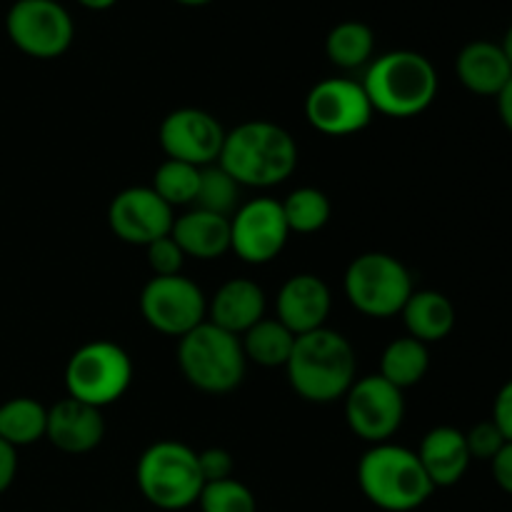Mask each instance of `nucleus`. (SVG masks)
Listing matches in <instances>:
<instances>
[{
    "instance_id": "f257e3e1",
    "label": "nucleus",
    "mask_w": 512,
    "mask_h": 512,
    "mask_svg": "<svg viewBox=\"0 0 512 512\" xmlns=\"http://www.w3.org/2000/svg\"><path fill=\"white\" fill-rule=\"evenodd\" d=\"M218 165L240 188H273L298 168V143L270 120H248L225 130Z\"/></svg>"
},
{
    "instance_id": "f03ea898",
    "label": "nucleus",
    "mask_w": 512,
    "mask_h": 512,
    "mask_svg": "<svg viewBox=\"0 0 512 512\" xmlns=\"http://www.w3.org/2000/svg\"><path fill=\"white\" fill-rule=\"evenodd\" d=\"M288 383L303 400L328 405L343 400L358 378V355L350 340L328 325L295 338L285 363Z\"/></svg>"
},
{
    "instance_id": "7ed1b4c3",
    "label": "nucleus",
    "mask_w": 512,
    "mask_h": 512,
    "mask_svg": "<svg viewBox=\"0 0 512 512\" xmlns=\"http://www.w3.org/2000/svg\"><path fill=\"white\" fill-rule=\"evenodd\" d=\"M375 113L388 118H415L438 98V70L415 50H393L370 60L360 80Z\"/></svg>"
},
{
    "instance_id": "20e7f679",
    "label": "nucleus",
    "mask_w": 512,
    "mask_h": 512,
    "mask_svg": "<svg viewBox=\"0 0 512 512\" xmlns=\"http://www.w3.org/2000/svg\"><path fill=\"white\" fill-rule=\"evenodd\" d=\"M360 493L385 512H413L435 493L418 453L395 443L370 445L358 463Z\"/></svg>"
},
{
    "instance_id": "39448f33",
    "label": "nucleus",
    "mask_w": 512,
    "mask_h": 512,
    "mask_svg": "<svg viewBox=\"0 0 512 512\" xmlns=\"http://www.w3.org/2000/svg\"><path fill=\"white\" fill-rule=\"evenodd\" d=\"M135 483L153 508L180 512L198 505L205 480L193 448L178 440H160L138 458Z\"/></svg>"
},
{
    "instance_id": "423d86ee",
    "label": "nucleus",
    "mask_w": 512,
    "mask_h": 512,
    "mask_svg": "<svg viewBox=\"0 0 512 512\" xmlns=\"http://www.w3.org/2000/svg\"><path fill=\"white\" fill-rule=\"evenodd\" d=\"M178 368L200 393L225 395L243 383L248 360L238 335L225 333L205 320L178 338Z\"/></svg>"
},
{
    "instance_id": "0eeeda50",
    "label": "nucleus",
    "mask_w": 512,
    "mask_h": 512,
    "mask_svg": "<svg viewBox=\"0 0 512 512\" xmlns=\"http://www.w3.org/2000/svg\"><path fill=\"white\" fill-rule=\"evenodd\" d=\"M133 373V360L118 343L90 340L70 355L65 365V390L68 398L103 410L128 393Z\"/></svg>"
},
{
    "instance_id": "6e6552de",
    "label": "nucleus",
    "mask_w": 512,
    "mask_h": 512,
    "mask_svg": "<svg viewBox=\"0 0 512 512\" xmlns=\"http://www.w3.org/2000/svg\"><path fill=\"white\" fill-rule=\"evenodd\" d=\"M345 298L368 318H393L413 295V275L390 253H363L345 270Z\"/></svg>"
},
{
    "instance_id": "1a4fd4ad",
    "label": "nucleus",
    "mask_w": 512,
    "mask_h": 512,
    "mask_svg": "<svg viewBox=\"0 0 512 512\" xmlns=\"http://www.w3.org/2000/svg\"><path fill=\"white\" fill-rule=\"evenodd\" d=\"M5 33L20 53L53 60L68 53L75 25L58 0H15L5 15Z\"/></svg>"
},
{
    "instance_id": "9d476101",
    "label": "nucleus",
    "mask_w": 512,
    "mask_h": 512,
    "mask_svg": "<svg viewBox=\"0 0 512 512\" xmlns=\"http://www.w3.org/2000/svg\"><path fill=\"white\" fill-rule=\"evenodd\" d=\"M140 315L158 333L183 338L208 320V298L183 273L153 275L140 293Z\"/></svg>"
},
{
    "instance_id": "9b49d317",
    "label": "nucleus",
    "mask_w": 512,
    "mask_h": 512,
    "mask_svg": "<svg viewBox=\"0 0 512 512\" xmlns=\"http://www.w3.org/2000/svg\"><path fill=\"white\" fill-rule=\"evenodd\" d=\"M345 423L370 445L388 443L405 420V395L383 375L358 378L343 398Z\"/></svg>"
},
{
    "instance_id": "f8f14e48",
    "label": "nucleus",
    "mask_w": 512,
    "mask_h": 512,
    "mask_svg": "<svg viewBox=\"0 0 512 512\" xmlns=\"http://www.w3.org/2000/svg\"><path fill=\"white\" fill-rule=\"evenodd\" d=\"M363 83L350 78H325L310 88L305 98V118L318 133L330 138H345L365 130L373 120Z\"/></svg>"
},
{
    "instance_id": "ddd939ff",
    "label": "nucleus",
    "mask_w": 512,
    "mask_h": 512,
    "mask_svg": "<svg viewBox=\"0 0 512 512\" xmlns=\"http://www.w3.org/2000/svg\"><path fill=\"white\" fill-rule=\"evenodd\" d=\"M290 228L275 198H253L230 215V250L248 265H265L283 253Z\"/></svg>"
},
{
    "instance_id": "4468645a",
    "label": "nucleus",
    "mask_w": 512,
    "mask_h": 512,
    "mask_svg": "<svg viewBox=\"0 0 512 512\" xmlns=\"http://www.w3.org/2000/svg\"><path fill=\"white\" fill-rule=\"evenodd\" d=\"M158 140L170 160H183L195 168H205V165L218 163L225 128L208 110L178 108L163 118Z\"/></svg>"
},
{
    "instance_id": "2eb2a0df",
    "label": "nucleus",
    "mask_w": 512,
    "mask_h": 512,
    "mask_svg": "<svg viewBox=\"0 0 512 512\" xmlns=\"http://www.w3.org/2000/svg\"><path fill=\"white\" fill-rule=\"evenodd\" d=\"M175 210L150 185L125 188L110 200L108 225L118 240L148 248L155 240L170 235Z\"/></svg>"
},
{
    "instance_id": "dca6fc26",
    "label": "nucleus",
    "mask_w": 512,
    "mask_h": 512,
    "mask_svg": "<svg viewBox=\"0 0 512 512\" xmlns=\"http://www.w3.org/2000/svg\"><path fill=\"white\" fill-rule=\"evenodd\" d=\"M333 308V295L320 275L298 273L283 283L275 298V318L298 338L325 328Z\"/></svg>"
},
{
    "instance_id": "f3484780",
    "label": "nucleus",
    "mask_w": 512,
    "mask_h": 512,
    "mask_svg": "<svg viewBox=\"0 0 512 512\" xmlns=\"http://www.w3.org/2000/svg\"><path fill=\"white\" fill-rule=\"evenodd\" d=\"M105 438L103 410L75 398H63L48 408L45 440L60 453L85 455L98 448Z\"/></svg>"
},
{
    "instance_id": "a211bd4d",
    "label": "nucleus",
    "mask_w": 512,
    "mask_h": 512,
    "mask_svg": "<svg viewBox=\"0 0 512 512\" xmlns=\"http://www.w3.org/2000/svg\"><path fill=\"white\" fill-rule=\"evenodd\" d=\"M265 308V293L255 280L230 278L208 300V323L240 338L265 318Z\"/></svg>"
},
{
    "instance_id": "6ab92c4d",
    "label": "nucleus",
    "mask_w": 512,
    "mask_h": 512,
    "mask_svg": "<svg viewBox=\"0 0 512 512\" xmlns=\"http://www.w3.org/2000/svg\"><path fill=\"white\" fill-rule=\"evenodd\" d=\"M415 453H418L433 488H450V485L460 483L473 463L465 433L450 428V425H438L430 430Z\"/></svg>"
},
{
    "instance_id": "aec40b11",
    "label": "nucleus",
    "mask_w": 512,
    "mask_h": 512,
    "mask_svg": "<svg viewBox=\"0 0 512 512\" xmlns=\"http://www.w3.org/2000/svg\"><path fill=\"white\" fill-rule=\"evenodd\" d=\"M455 73L470 93L498 98L512 78V65L500 43L473 40L455 58Z\"/></svg>"
},
{
    "instance_id": "412c9836",
    "label": "nucleus",
    "mask_w": 512,
    "mask_h": 512,
    "mask_svg": "<svg viewBox=\"0 0 512 512\" xmlns=\"http://www.w3.org/2000/svg\"><path fill=\"white\" fill-rule=\"evenodd\" d=\"M170 235L185 258L218 260L230 250V218L193 208L175 218Z\"/></svg>"
},
{
    "instance_id": "4be33fe9",
    "label": "nucleus",
    "mask_w": 512,
    "mask_h": 512,
    "mask_svg": "<svg viewBox=\"0 0 512 512\" xmlns=\"http://www.w3.org/2000/svg\"><path fill=\"white\" fill-rule=\"evenodd\" d=\"M400 315L410 338L425 345L440 343L455 328V305L438 290H413Z\"/></svg>"
},
{
    "instance_id": "5701e85b",
    "label": "nucleus",
    "mask_w": 512,
    "mask_h": 512,
    "mask_svg": "<svg viewBox=\"0 0 512 512\" xmlns=\"http://www.w3.org/2000/svg\"><path fill=\"white\" fill-rule=\"evenodd\" d=\"M240 345L248 363L260 368H285L293 353L295 335L278 318H263L248 333L240 335Z\"/></svg>"
},
{
    "instance_id": "b1692460",
    "label": "nucleus",
    "mask_w": 512,
    "mask_h": 512,
    "mask_svg": "<svg viewBox=\"0 0 512 512\" xmlns=\"http://www.w3.org/2000/svg\"><path fill=\"white\" fill-rule=\"evenodd\" d=\"M430 370V350L428 345L420 340L410 338H395L388 348L383 350L380 358V373L388 383L400 388L405 393L408 388L418 385L420 380L428 375Z\"/></svg>"
},
{
    "instance_id": "393cba45",
    "label": "nucleus",
    "mask_w": 512,
    "mask_h": 512,
    "mask_svg": "<svg viewBox=\"0 0 512 512\" xmlns=\"http://www.w3.org/2000/svg\"><path fill=\"white\" fill-rule=\"evenodd\" d=\"M45 425L48 408L35 398H10L0 405V438L15 450L43 440Z\"/></svg>"
},
{
    "instance_id": "a878e982",
    "label": "nucleus",
    "mask_w": 512,
    "mask_h": 512,
    "mask_svg": "<svg viewBox=\"0 0 512 512\" xmlns=\"http://www.w3.org/2000/svg\"><path fill=\"white\" fill-rule=\"evenodd\" d=\"M375 53V33L360 20H343L325 38V55L340 70H358L370 65Z\"/></svg>"
},
{
    "instance_id": "bb28decb",
    "label": "nucleus",
    "mask_w": 512,
    "mask_h": 512,
    "mask_svg": "<svg viewBox=\"0 0 512 512\" xmlns=\"http://www.w3.org/2000/svg\"><path fill=\"white\" fill-rule=\"evenodd\" d=\"M280 205H283V215L290 233L300 235L323 230L328 225L330 215H333V205H330L328 195L318 188H310V185L293 190Z\"/></svg>"
},
{
    "instance_id": "cd10ccee",
    "label": "nucleus",
    "mask_w": 512,
    "mask_h": 512,
    "mask_svg": "<svg viewBox=\"0 0 512 512\" xmlns=\"http://www.w3.org/2000/svg\"><path fill=\"white\" fill-rule=\"evenodd\" d=\"M200 185V168L183 163V160H163L153 175L150 188L170 205V208H183V205H195Z\"/></svg>"
},
{
    "instance_id": "c85d7f7f",
    "label": "nucleus",
    "mask_w": 512,
    "mask_h": 512,
    "mask_svg": "<svg viewBox=\"0 0 512 512\" xmlns=\"http://www.w3.org/2000/svg\"><path fill=\"white\" fill-rule=\"evenodd\" d=\"M195 208L230 218L240 208V185L218 163L200 168V185Z\"/></svg>"
},
{
    "instance_id": "c756f323",
    "label": "nucleus",
    "mask_w": 512,
    "mask_h": 512,
    "mask_svg": "<svg viewBox=\"0 0 512 512\" xmlns=\"http://www.w3.org/2000/svg\"><path fill=\"white\" fill-rule=\"evenodd\" d=\"M198 505L200 512H258L253 490L235 478L205 483Z\"/></svg>"
},
{
    "instance_id": "7c9ffc66",
    "label": "nucleus",
    "mask_w": 512,
    "mask_h": 512,
    "mask_svg": "<svg viewBox=\"0 0 512 512\" xmlns=\"http://www.w3.org/2000/svg\"><path fill=\"white\" fill-rule=\"evenodd\" d=\"M148 255V265L153 270V275H180L185 265V253L180 250V245L175 243L173 235H165V238L155 240L145 248Z\"/></svg>"
},
{
    "instance_id": "2f4dec72",
    "label": "nucleus",
    "mask_w": 512,
    "mask_h": 512,
    "mask_svg": "<svg viewBox=\"0 0 512 512\" xmlns=\"http://www.w3.org/2000/svg\"><path fill=\"white\" fill-rule=\"evenodd\" d=\"M465 443H468L470 458L488 460L490 463L508 440L503 438V433H500L498 425H495L493 420H485V423H478L475 428H470L468 433H465Z\"/></svg>"
},
{
    "instance_id": "473e14b6",
    "label": "nucleus",
    "mask_w": 512,
    "mask_h": 512,
    "mask_svg": "<svg viewBox=\"0 0 512 512\" xmlns=\"http://www.w3.org/2000/svg\"><path fill=\"white\" fill-rule=\"evenodd\" d=\"M200 475L205 483H215V480H228L233 478V455L225 448H205L198 453Z\"/></svg>"
},
{
    "instance_id": "72a5a7b5",
    "label": "nucleus",
    "mask_w": 512,
    "mask_h": 512,
    "mask_svg": "<svg viewBox=\"0 0 512 512\" xmlns=\"http://www.w3.org/2000/svg\"><path fill=\"white\" fill-rule=\"evenodd\" d=\"M493 423L498 425L503 438L512 443V380H508V383L498 390V395H495Z\"/></svg>"
},
{
    "instance_id": "f704fd0d",
    "label": "nucleus",
    "mask_w": 512,
    "mask_h": 512,
    "mask_svg": "<svg viewBox=\"0 0 512 512\" xmlns=\"http://www.w3.org/2000/svg\"><path fill=\"white\" fill-rule=\"evenodd\" d=\"M490 468H493V478L498 488L512 495V443H505L500 448V453L490 460Z\"/></svg>"
},
{
    "instance_id": "c9c22d12",
    "label": "nucleus",
    "mask_w": 512,
    "mask_h": 512,
    "mask_svg": "<svg viewBox=\"0 0 512 512\" xmlns=\"http://www.w3.org/2000/svg\"><path fill=\"white\" fill-rule=\"evenodd\" d=\"M18 475V450L0 438V495L15 483Z\"/></svg>"
},
{
    "instance_id": "e433bc0d",
    "label": "nucleus",
    "mask_w": 512,
    "mask_h": 512,
    "mask_svg": "<svg viewBox=\"0 0 512 512\" xmlns=\"http://www.w3.org/2000/svg\"><path fill=\"white\" fill-rule=\"evenodd\" d=\"M498 113H500V120H503L505 128L512 133V78L508 80V85H505L503 90H500L498 98Z\"/></svg>"
},
{
    "instance_id": "4c0bfd02",
    "label": "nucleus",
    "mask_w": 512,
    "mask_h": 512,
    "mask_svg": "<svg viewBox=\"0 0 512 512\" xmlns=\"http://www.w3.org/2000/svg\"><path fill=\"white\" fill-rule=\"evenodd\" d=\"M78 3L88 10H108V8H113L118 0H78Z\"/></svg>"
},
{
    "instance_id": "58836bf2",
    "label": "nucleus",
    "mask_w": 512,
    "mask_h": 512,
    "mask_svg": "<svg viewBox=\"0 0 512 512\" xmlns=\"http://www.w3.org/2000/svg\"><path fill=\"white\" fill-rule=\"evenodd\" d=\"M500 48L505 50V55H508V60H510V65H512V25L508 28V33H505V38H503V43H500Z\"/></svg>"
},
{
    "instance_id": "ea45409f",
    "label": "nucleus",
    "mask_w": 512,
    "mask_h": 512,
    "mask_svg": "<svg viewBox=\"0 0 512 512\" xmlns=\"http://www.w3.org/2000/svg\"><path fill=\"white\" fill-rule=\"evenodd\" d=\"M178 5H185V8H200V5H208L213 0H175Z\"/></svg>"
}]
</instances>
